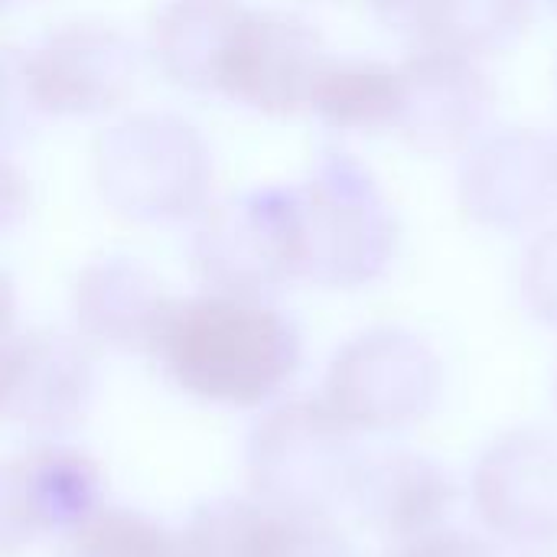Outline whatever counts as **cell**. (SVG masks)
Returning <instances> with one entry per match:
<instances>
[{
    "label": "cell",
    "instance_id": "6da1fadb",
    "mask_svg": "<svg viewBox=\"0 0 557 557\" xmlns=\"http://www.w3.org/2000/svg\"><path fill=\"white\" fill-rule=\"evenodd\" d=\"M150 356L173 388L202 405L261 408L300 372L304 339L268 297L206 290L173 300Z\"/></svg>",
    "mask_w": 557,
    "mask_h": 557
},
{
    "label": "cell",
    "instance_id": "7a4b0ae2",
    "mask_svg": "<svg viewBox=\"0 0 557 557\" xmlns=\"http://www.w3.org/2000/svg\"><path fill=\"white\" fill-rule=\"evenodd\" d=\"M362 460L356 431L323 398L310 395L274 401L245 441L251 496L307 519H330L349 506Z\"/></svg>",
    "mask_w": 557,
    "mask_h": 557
},
{
    "label": "cell",
    "instance_id": "3957f363",
    "mask_svg": "<svg viewBox=\"0 0 557 557\" xmlns=\"http://www.w3.org/2000/svg\"><path fill=\"white\" fill-rule=\"evenodd\" d=\"M304 277L356 290L379 281L398 251V222L372 176L346 153H326L317 173L297 186Z\"/></svg>",
    "mask_w": 557,
    "mask_h": 557
},
{
    "label": "cell",
    "instance_id": "277c9868",
    "mask_svg": "<svg viewBox=\"0 0 557 557\" xmlns=\"http://www.w3.org/2000/svg\"><path fill=\"white\" fill-rule=\"evenodd\" d=\"M441 392V356L408 330L379 326L333 356L320 398L356 434H388L424 421Z\"/></svg>",
    "mask_w": 557,
    "mask_h": 557
},
{
    "label": "cell",
    "instance_id": "5b68a950",
    "mask_svg": "<svg viewBox=\"0 0 557 557\" xmlns=\"http://www.w3.org/2000/svg\"><path fill=\"white\" fill-rule=\"evenodd\" d=\"M193 268L209 290L238 297H271L304 277L297 186L251 189L206 212Z\"/></svg>",
    "mask_w": 557,
    "mask_h": 557
},
{
    "label": "cell",
    "instance_id": "8992f818",
    "mask_svg": "<svg viewBox=\"0 0 557 557\" xmlns=\"http://www.w3.org/2000/svg\"><path fill=\"white\" fill-rule=\"evenodd\" d=\"M209 157L183 121L144 114L98 140V186L114 212L134 222H176L206 199Z\"/></svg>",
    "mask_w": 557,
    "mask_h": 557
},
{
    "label": "cell",
    "instance_id": "52a82bcc",
    "mask_svg": "<svg viewBox=\"0 0 557 557\" xmlns=\"http://www.w3.org/2000/svg\"><path fill=\"white\" fill-rule=\"evenodd\" d=\"M29 114L88 117L117 108L137 78L134 46L104 23H65L7 59Z\"/></svg>",
    "mask_w": 557,
    "mask_h": 557
},
{
    "label": "cell",
    "instance_id": "ba28073f",
    "mask_svg": "<svg viewBox=\"0 0 557 557\" xmlns=\"http://www.w3.org/2000/svg\"><path fill=\"white\" fill-rule=\"evenodd\" d=\"M326 59L320 33L307 20L248 7L232 33L215 91L261 114H297L310 108Z\"/></svg>",
    "mask_w": 557,
    "mask_h": 557
},
{
    "label": "cell",
    "instance_id": "9c48e42d",
    "mask_svg": "<svg viewBox=\"0 0 557 557\" xmlns=\"http://www.w3.org/2000/svg\"><path fill=\"white\" fill-rule=\"evenodd\" d=\"M98 463L62 444L13 454L0 470V548L16 555L46 539H69L101 509Z\"/></svg>",
    "mask_w": 557,
    "mask_h": 557
},
{
    "label": "cell",
    "instance_id": "30bf717a",
    "mask_svg": "<svg viewBox=\"0 0 557 557\" xmlns=\"http://www.w3.org/2000/svg\"><path fill=\"white\" fill-rule=\"evenodd\" d=\"M95 401V366L88 349L52 330L7 333L3 339V398L10 428L26 434H69L85 424Z\"/></svg>",
    "mask_w": 557,
    "mask_h": 557
},
{
    "label": "cell",
    "instance_id": "8fae6325",
    "mask_svg": "<svg viewBox=\"0 0 557 557\" xmlns=\"http://www.w3.org/2000/svg\"><path fill=\"white\" fill-rule=\"evenodd\" d=\"M473 509L490 535L519 548L557 535V437L509 431L473 470Z\"/></svg>",
    "mask_w": 557,
    "mask_h": 557
},
{
    "label": "cell",
    "instance_id": "7c38bea8",
    "mask_svg": "<svg viewBox=\"0 0 557 557\" xmlns=\"http://www.w3.org/2000/svg\"><path fill=\"white\" fill-rule=\"evenodd\" d=\"M176 545L180 557H356L330 519L290 516L255 496L199 503Z\"/></svg>",
    "mask_w": 557,
    "mask_h": 557
},
{
    "label": "cell",
    "instance_id": "4fadbf2b",
    "mask_svg": "<svg viewBox=\"0 0 557 557\" xmlns=\"http://www.w3.org/2000/svg\"><path fill=\"white\" fill-rule=\"evenodd\" d=\"M405 108L398 134L421 153H450L470 144L490 117L493 88L473 55L414 49L401 62Z\"/></svg>",
    "mask_w": 557,
    "mask_h": 557
},
{
    "label": "cell",
    "instance_id": "5bb4252c",
    "mask_svg": "<svg viewBox=\"0 0 557 557\" xmlns=\"http://www.w3.org/2000/svg\"><path fill=\"white\" fill-rule=\"evenodd\" d=\"M454 506V476L434 457L414 450L366 457L349 499L359 522L392 545H408L444 532Z\"/></svg>",
    "mask_w": 557,
    "mask_h": 557
},
{
    "label": "cell",
    "instance_id": "9a60e30c",
    "mask_svg": "<svg viewBox=\"0 0 557 557\" xmlns=\"http://www.w3.org/2000/svg\"><path fill=\"white\" fill-rule=\"evenodd\" d=\"M467 212L490 228H525L557 202V147L532 131L486 140L460 173Z\"/></svg>",
    "mask_w": 557,
    "mask_h": 557
},
{
    "label": "cell",
    "instance_id": "2e32d148",
    "mask_svg": "<svg viewBox=\"0 0 557 557\" xmlns=\"http://www.w3.org/2000/svg\"><path fill=\"white\" fill-rule=\"evenodd\" d=\"M75 330L111 352H150L173 307L160 277L134 258H101L72 284Z\"/></svg>",
    "mask_w": 557,
    "mask_h": 557
},
{
    "label": "cell",
    "instance_id": "e0dca14e",
    "mask_svg": "<svg viewBox=\"0 0 557 557\" xmlns=\"http://www.w3.org/2000/svg\"><path fill=\"white\" fill-rule=\"evenodd\" d=\"M375 16L414 49L463 55L516 42L532 16V0H372Z\"/></svg>",
    "mask_w": 557,
    "mask_h": 557
},
{
    "label": "cell",
    "instance_id": "ac0fdd59",
    "mask_svg": "<svg viewBox=\"0 0 557 557\" xmlns=\"http://www.w3.org/2000/svg\"><path fill=\"white\" fill-rule=\"evenodd\" d=\"M245 10L242 0H163L150 23V49L166 78L193 91H215Z\"/></svg>",
    "mask_w": 557,
    "mask_h": 557
},
{
    "label": "cell",
    "instance_id": "d6986e66",
    "mask_svg": "<svg viewBox=\"0 0 557 557\" xmlns=\"http://www.w3.org/2000/svg\"><path fill=\"white\" fill-rule=\"evenodd\" d=\"M401 108V65L375 59H326L310 98V111L333 131H398Z\"/></svg>",
    "mask_w": 557,
    "mask_h": 557
},
{
    "label": "cell",
    "instance_id": "ffe728a7",
    "mask_svg": "<svg viewBox=\"0 0 557 557\" xmlns=\"http://www.w3.org/2000/svg\"><path fill=\"white\" fill-rule=\"evenodd\" d=\"M59 557H180V545L157 519L137 509L101 506L85 525L62 539Z\"/></svg>",
    "mask_w": 557,
    "mask_h": 557
},
{
    "label": "cell",
    "instance_id": "44dd1931",
    "mask_svg": "<svg viewBox=\"0 0 557 557\" xmlns=\"http://www.w3.org/2000/svg\"><path fill=\"white\" fill-rule=\"evenodd\" d=\"M522 297L532 317L557 333V228L529 248L522 264Z\"/></svg>",
    "mask_w": 557,
    "mask_h": 557
},
{
    "label": "cell",
    "instance_id": "7402d4cb",
    "mask_svg": "<svg viewBox=\"0 0 557 557\" xmlns=\"http://www.w3.org/2000/svg\"><path fill=\"white\" fill-rule=\"evenodd\" d=\"M385 557H499V552L490 542L476 539V535L444 529V532H434L428 539L395 545V552Z\"/></svg>",
    "mask_w": 557,
    "mask_h": 557
},
{
    "label": "cell",
    "instance_id": "603a6c76",
    "mask_svg": "<svg viewBox=\"0 0 557 557\" xmlns=\"http://www.w3.org/2000/svg\"><path fill=\"white\" fill-rule=\"evenodd\" d=\"M519 557H557V535H548V539H542V542L525 545Z\"/></svg>",
    "mask_w": 557,
    "mask_h": 557
},
{
    "label": "cell",
    "instance_id": "cb8c5ba5",
    "mask_svg": "<svg viewBox=\"0 0 557 557\" xmlns=\"http://www.w3.org/2000/svg\"><path fill=\"white\" fill-rule=\"evenodd\" d=\"M7 3H16V0H7ZM26 3H33V0H26Z\"/></svg>",
    "mask_w": 557,
    "mask_h": 557
},
{
    "label": "cell",
    "instance_id": "d4e9b609",
    "mask_svg": "<svg viewBox=\"0 0 557 557\" xmlns=\"http://www.w3.org/2000/svg\"><path fill=\"white\" fill-rule=\"evenodd\" d=\"M552 7H555V10H557V0H552Z\"/></svg>",
    "mask_w": 557,
    "mask_h": 557
},
{
    "label": "cell",
    "instance_id": "484cf974",
    "mask_svg": "<svg viewBox=\"0 0 557 557\" xmlns=\"http://www.w3.org/2000/svg\"><path fill=\"white\" fill-rule=\"evenodd\" d=\"M317 3H330V0H317Z\"/></svg>",
    "mask_w": 557,
    "mask_h": 557
},
{
    "label": "cell",
    "instance_id": "4316f807",
    "mask_svg": "<svg viewBox=\"0 0 557 557\" xmlns=\"http://www.w3.org/2000/svg\"><path fill=\"white\" fill-rule=\"evenodd\" d=\"M555 398H557V385H555Z\"/></svg>",
    "mask_w": 557,
    "mask_h": 557
}]
</instances>
